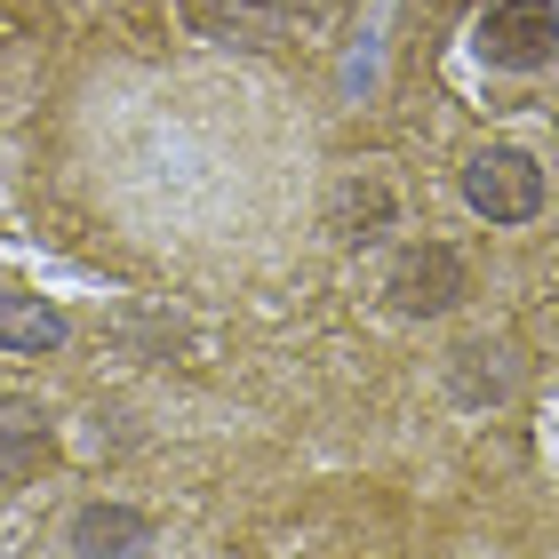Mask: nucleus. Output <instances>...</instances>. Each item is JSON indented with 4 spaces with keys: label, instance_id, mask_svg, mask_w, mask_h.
<instances>
[{
    "label": "nucleus",
    "instance_id": "f257e3e1",
    "mask_svg": "<svg viewBox=\"0 0 559 559\" xmlns=\"http://www.w3.org/2000/svg\"><path fill=\"white\" fill-rule=\"evenodd\" d=\"M472 48H479V64H496V72H536L559 48V9L551 0H496V9L472 24Z\"/></svg>",
    "mask_w": 559,
    "mask_h": 559
},
{
    "label": "nucleus",
    "instance_id": "f03ea898",
    "mask_svg": "<svg viewBox=\"0 0 559 559\" xmlns=\"http://www.w3.org/2000/svg\"><path fill=\"white\" fill-rule=\"evenodd\" d=\"M464 192H472V209L488 224H527L544 209V168L527 160V152H512V144H488L464 168Z\"/></svg>",
    "mask_w": 559,
    "mask_h": 559
},
{
    "label": "nucleus",
    "instance_id": "7ed1b4c3",
    "mask_svg": "<svg viewBox=\"0 0 559 559\" xmlns=\"http://www.w3.org/2000/svg\"><path fill=\"white\" fill-rule=\"evenodd\" d=\"M400 312H448L455 296H464V257H455L448 240H424L408 257L392 264V288H384Z\"/></svg>",
    "mask_w": 559,
    "mask_h": 559
},
{
    "label": "nucleus",
    "instance_id": "20e7f679",
    "mask_svg": "<svg viewBox=\"0 0 559 559\" xmlns=\"http://www.w3.org/2000/svg\"><path fill=\"white\" fill-rule=\"evenodd\" d=\"M152 551V520L136 503H81L72 520V559H144Z\"/></svg>",
    "mask_w": 559,
    "mask_h": 559
},
{
    "label": "nucleus",
    "instance_id": "39448f33",
    "mask_svg": "<svg viewBox=\"0 0 559 559\" xmlns=\"http://www.w3.org/2000/svg\"><path fill=\"white\" fill-rule=\"evenodd\" d=\"M392 216H400V200H392L384 176H344V185L328 192V233L336 240H376Z\"/></svg>",
    "mask_w": 559,
    "mask_h": 559
},
{
    "label": "nucleus",
    "instance_id": "423d86ee",
    "mask_svg": "<svg viewBox=\"0 0 559 559\" xmlns=\"http://www.w3.org/2000/svg\"><path fill=\"white\" fill-rule=\"evenodd\" d=\"M0 344H9V352H48V344H64L57 304H40V296H0Z\"/></svg>",
    "mask_w": 559,
    "mask_h": 559
},
{
    "label": "nucleus",
    "instance_id": "0eeeda50",
    "mask_svg": "<svg viewBox=\"0 0 559 559\" xmlns=\"http://www.w3.org/2000/svg\"><path fill=\"white\" fill-rule=\"evenodd\" d=\"M40 448H48V416L33 408V400H9V408H0V472L24 479L40 464Z\"/></svg>",
    "mask_w": 559,
    "mask_h": 559
},
{
    "label": "nucleus",
    "instance_id": "6e6552de",
    "mask_svg": "<svg viewBox=\"0 0 559 559\" xmlns=\"http://www.w3.org/2000/svg\"><path fill=\"white\" fill-rule=\"evenodd\" d=\"M224 24H248V33H280L288 24V0H216Z\"/></svg>",
    "mask_w": 559,
    "mask_h": 559
}]
</instances>
